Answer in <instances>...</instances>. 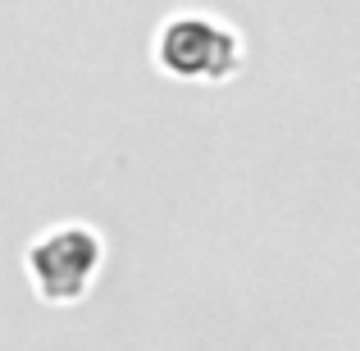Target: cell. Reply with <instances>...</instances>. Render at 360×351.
I'll return each mask as SVG.
<instances>
[{
  "label": "cell",
  "instance_id": "cell-1",
  "mask_svg": "<svg viewBox=\"0 0 360 351\" xmlns=\"http://www.w3.org/2000/svg\"><path fill=\"white\" fill-rule=\"evenodd\" d=\"M160 60L178 78H224L238 60V46L210 18H178L160 42Z\"/></svg>",
  "mask_w": 360,
  "mask_h": 351
},
{
  "label": "cell",
  "instance_id": "cell-2",
  "mask_svg": "<svg viewBox=\"0 0 360 351\" xmlns=\"http://www.w3.org/2000/svg\"><path fill=\"white\" fill-rule=\"evenodd\" d=\"M96 260H101L96 237L87 229H69V233L46 237V242L32 251V279L51 301H73L82 292V283L91 279Z\"/></svg>",
  "mask_w": 360,
  "mask_h": 351
}]
</instances>
